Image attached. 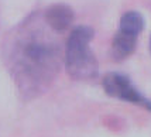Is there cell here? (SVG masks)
<instances>
[{
  "mask_svg": "<svg viewBox=\"0 0 151 137\" xmlns=\"http://www.w3.org/2000/svg\"><path fill=\"white\" fill-rule=\"evenodd\" d=\"M58 34L34 12L6 33L1 59L21 98L34 99L47 92L64 64Z\"/></svg>",
  "mask_w": 151,
  "mask_h": 137,
  "instance_id": "cell-1",
  "label": "cell"
},
{
  "mask_svg": "<svg viewBox=\"0 0 151 137\" xmlns=\"http://www.w3.org/2000/svg\"><path fill=\"white\" fill-rule=\"evenodd\" d=\"M95 30L81 24L68 35L64 47V66L66 74L75 81H92L99 75V62L91 50Z\"/></svg>",
  "mask_w": 151,
  "mask_h": 137,
  "instance_id": "cell-2",
  "label": "cell"
},
{
  "mask_svg": "<svg viewBox=\"0 0 151 137\" xmlns=\"http://www.w3.org/2000/svg\"><path fill=\"white\" fill-rule=\"evenodd\" d=\"M102 88L107 96L123 102L137 105L151 112V99L144 96L133 84V81L122 72H109L102 79Z\"/></svg>",
  "mask_w": 151,
  "mask_h": 137,
  "instance_id": "cell-3",
  "label": "cell"
},
{
  "mask_svg": "<svg viewBox=\"0 0 151 137\" xmlns=\"http://www.w3.org/2000/svg\"><path fill=\"white\" fill-rule=\"evenodd\" d=\"M42 17L54 31L61 34L72 26L73 20H75V13H73L72 7L65 3H55V4L48 6L42 12Z\"/></svg>",
  "mask_w": 151,
  "mask_h": 137,
  "instance_id": "cell-4",
  "label": "cell"
},
{
  "mask_svg": "<svg viewBox=\"0 0 151 137\" xmlns=\"http://www.w3.org/2000/svg\"><path fill=\"white\" fill-rule=\"evenodd\" d=\"M138 35L126 33L122 30H117L113 35L112 45H110V55L116 62L127 59L137 48Z\"/></svg>",
  "mask_w": 151,
  "mask_h": 137,
  "instance_id": "cell-5",
  "label": "cell"
},
{
  "mask_svg": "<svg viewBox=\"0 0 151 137\" xmlns=\"http://www.w3.org/2000/svg\"><path fill=\"white\" fill-rule=\"evenodd\" d=\"M144 27H145L144 16L140 12H137V10H129V12L122 14V17L119 20L117 30L134 34V35H140L143 33Z\"/></svg>",
  "mask_w": 151,
  "mask_h": 137,
  "instance_id": "cell-6",
  "label": "cell"
},
{
  "mask_svg": "<svg viewBox=\"0 0 151 137\" xmlns=\"http://www.w3.org/2000/svg\"><path fill=\"white\" fill-rule=\"evenodd\" d=\"M150 51H151V35H150Z\"/></svg>",
  "mask_w": 151,
  "mask_h": 137,
  "instance_id": "cell-7",
  "label": "cell"
}]
</instances>
